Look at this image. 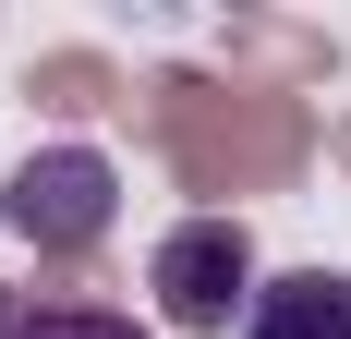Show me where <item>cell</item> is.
<instances>
[{
    "label": "cell",
    "mask_w": 351,
    "mask_h": 339,
    "mask_svg": "<svg viewBox=\"0 0 351 339\" xmlns=\"http://www.w3.org/2000/svg\"><path fill=\"white\" fill-rule=\"evenodd\" d=\"M145 315L170 339H230L254 315V231L243 218H170L145 255Z\"/></svg>",
    "instance_id": "obj_1"
},
{
    "label": "cell",
    "mask_w": 351,
    "mask_h": 339,
    "mask_svg": "<svg viewBox=\"0 0 351 339\" xmlns=\"http://www.w3.org/2000/svg\"><path fill=\"white\" fill-rule=\"evenodd\" d=\"M0 218L61 267V255H97L109 231H121V170L97 158V145H36L12 182H0Z\"/></svg>",
    "instance_id": "obj_2"
},
{
    "label": "cell",
    "mask_w": 351,
    "mask_h": 339,
    "mask_svg": "<svg viewBox=\"0 0 351 339\" xmlns=\"http://www.w3.org/2000/svg\"><path fill=\"white\" fill-rule=\"evenodd\" d=\"M243 339H351V279H339V267H279V279H254Z\"/></svg>",
    "instance_id": "obj_3"
},
{
    "label": "cell",
    "mask_w": 351,
    "mask_h": 339,
    "mask_svg": "<svg viewBox=\"0 0 351 339\" xmlns=\"http://www.w3.org/2000/svg\"><path fill=\"white\" fill-rule=\"evenodd\" d=\"M0 339H158V327L121 315V303H73V291H49V303H0Z\"/></svg>",
    "instance_id": "obj_4"
}]
</instances>
